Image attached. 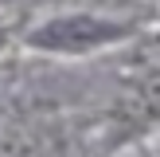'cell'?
I'll return each mask as SVG.
<instances>
[{
  "label": "cell",
  "instance_id": "6da1fadb",
  "mask_svg": "<svg viewBox=\"0 0 160 157\" xmlns=\"http://www.w3.org/2000/svg\"><path fill=\"white\" fill-rule=\"evenodd\" d=\"M129 35V24L106 20L98 12H74V16H55L28 31V47L51 55H90L98 47H109Z\"/></svg>",
  "mask_w": 160,
  "mask_h": 157
}]
</instances>
